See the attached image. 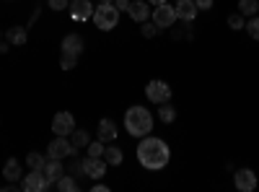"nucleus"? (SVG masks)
Returning <instances> with one entry per match:
<instances>
[{
  "instance_id": "f257e3e1",
  "label": "nucleus",
  "mask_w": 259,
  "mask_h": 192,
  "mask_svg": "<svg viewBox=\"0 0 259 192\" xmlns=\"http://www.w3.org/2000/svg\"><path fill=\"white\" fill-rule=\"evenodd\" d=\"M171 159V151H168V145L166 140L161 138H153V135H145L138 145V161L150 169V172H158V169H163Z\"/></svg>"
},
{
  "instance_id": "f03ea898",
  "label": "nucleus",
  "mask_w": 259,
  "mask_h": 192,
  "mask_svg": "<svg viewBox=\"0 0 259 192\" xmlns=\"http://www.w3.org/2000/svg\"><path fill=\"white\" fill-rule=\"evenodd\" d=\"M124 127L133 138H145L153 133V114L145 106H130L124 112Z\"/></svg>"
},
{
  "instance_id": "7ed1b4c3",
  "label": "nucleus",
  "mask_w": 259,
  "mask_h": 192,
  "mask_svg": "<svg viewBox=\"0 0 259 192\" xmlns=\"http://www.w3.org/2000/svg\"><path fill=\"white\" fill-rule=\"evenodd\" d=\"M94 24L101 31H112L119 24V11L114 3H101L99 8H94Z\"/></svg>"
},
{
  "instance_id": "20e7f679",
  "label": "nucleus",
  "mask_w": 259,
  "mask_h": 192,
  "mask_svg": "<svg viewBox=\"0 0 259 192\" xmlns=\"http://www.w3.org/2000/svg\"><path fill=\"white\" fill-rule=\"evenodd\" d=\"M52 184L47 182V177H45V172L41 169H31L29 174H24L21 177V189L24 192H45V189H50Z\"/></svg>"
},
{
  "instance_id": "39448f33",
  "label": "nucleus",
  "mask_w": 259,
  "mask_h": 192,
  "mask_svg": "<svg viewBox=\"0 0 259 192\" xmlns=\"http://www.w3.org/2000/svg\"><path fill=\"white\" fill-rule=\"evenodd\" d=\"M171 94H174V91H171V86H168L166 81H158V78L156 81H148V86H145V96L153 101V104H166L171 99Z\"/></svg>"
},
{
  "instance_id": "423d86ee",
  "label": "nucleus",
  "mask_w": 259,
  "mask_h": 192,
  "mask_svg": "<svg viewBox=\"0 0 259 192\" xmlns=\"http://www.w3.org/2000/svg\"><path fill=\"white\" fill-rule=\"evenodd\" d=\"M150 16H153V24L158 29H174V24H177V11L168 6V0L161 3V6H156Z\"/></svg>"
},
{
  "instance_id": "0eeeda50",
  "label": "nucleus",
  "mask_w": 259,
  "mask_h": 192,
  "mask_svg": "<svg viewBox=\"0 0 259 192\" xmlns=\"http://www.w3.org/2000/svg\"><path fill=\"white\" fill-rule=\"evenodd\" d=\"M75 151L78 148L65 138V135H55V140L47 145V153H50V159H68V156H75Z\"/></svg>"
},
{
  "instance_id": "6e6552de",
  "label": "nucleus",
  "mask_w": 259,
  "mask_h": 192,
  "mask_svg": "<svg viewBox=\"0 0 259 192\" xmlns=\"http://www.w3.org/2000/svg\"><path fill=\"white\" fill-rule=\"evenodd\" d=\"M73 130H75V117H73L70 112H57L55 120H52V133L68 138Z\"/></svg>"
},
{
  "instance_id": "1a4fd4ad",
  "label": "nucleus",
  "mask_w": 259,
  "mask_h": 192,
  "mask_svg": "<svg viewBox=\"0 0 259 192\" xmlns=\"http://www.w3.org/2000/svg\"><path fill=\"white\" fill-rule=\"evenodd\" d=\"M83 174L89 177V179H101L104 174H106V161H104V156H85V161H83Z\"/></svg>"
},
{
  "instance_id": "9d476101",
  "label": "nucleus",
  "mask_w": 259,
  "mask_h": 192,
  "mask_svg": "<svg viewBox=\"0 0 259 192\" xmlns=\"http://www.w3.org/2000/svg\"><path fill=\"white\" fill-rule=\"evenodd\" d=\"M233 187L239 192H254L256 189V174L251 169H239V172L233 174Z\"/></svg>"
},
{
  "instance_id": "9b49d317",
  "label": "nucleus",
  "mask_w": 259,
  "mask_h": 192,
  "mask_svg": "<svg viewBox=\"0 0 259 192\" xmlns=\"http://www.w3.org/2000/svg\"><path fill=\"white\" fill-rule=\"evenodd\" d=\"M73 21H89L94 18V6H91V0H70V6H68Z\"/></svg>"
},
{
  "instance_id": "f8f14e48",
  "label": "nucleus",
  "mask_w": 259,
  "mask_h": 192,
  "mask_svg": "<svg viewBox=\"0 0 259 192\" xmlns=\"http://www.w3.org/2000/svg\"><path fill=\"white\" fill-rule=\"evenodd\" d=\"M174 11H177V21L182 18V21H187V24H192V21L197 18V13H200V8L194 6V0H177Z\"/></svg>"
},
{
  "instance_id": "ddd939ff",
  "label": "nucleus",
  "mask_w": 259,
  "mask_h": 192,
  "mask_svg": "<svg viewBox=\"0 0 259 192\" xmlns=\"http://www.w3.org/2000/svg\"><path fill=\"white\" fill-rule=\"evenodd\" d=\"M127 13H130V18H133V21L143 24V21L150 18V3H148V0H133L130 8H127Z\"/></svg>"
},
{
  "instance_id": "4468645a",
  "label": "nucleus",
  "mask_w": 259,
  "mask_h": 192,
  "mask_svg": "<svg viewBox=\"0 0 259 192\" xmlns=\"http://www.w3.org/2000/svg\"><path fill=\"white\" fill-rule=\"evenodd\" d=\"M83 50H85V45H83V36H80V34H65V36H62V52L80 55Z\"/></svg>"
},
{
  "instance_id": "2eb2a0df",
  "label": "nucleus",
  "mask_w": 259,
  "mask_h": 192,
  "mask_svg": "<svg viewBox=\"0 0 259 192\" xmlns=\"http://www.w3.org/2000/svg\"><path fill=\"white\" fill-rule=\"evenodd\" d=\"M41 172H45V177H47V182H50V184H57V179L65 174L62 159H50V161L45 164V169H41Z\"/></svg>"
},
{
  "instance_id": "dca6fc26",
  "label": "nucleus",
  "mask_w": 259,
  "mask_h": 192,
  "mask_svg": "<svg viewBox=\"0 0 259 192\" xmlns=\"http://www.w3.org/2000/svg\"><path fill=\"white\" fill-rule=\"evenodd\" d=\"M6 42L8 45H16V47H24L29 42V29L26 26H11L6 31Z\"/></svg>"
},
{
  "instance_id": "f3484780",
  "label": "nucleus",
  "mask_w": 259,
  "mask_h": 192,
  "mask_svg": "<svg viewBox=\"0 0 259 192\" xmlns=\"http://www.w3.org/2000/svg\"><path fill=\"white\" fill-rule=\"evenodd\" d=\"M96 135H99V140H104V143H112V140H117V125L112 122V120H101L99 122V127H96Z\"/></svg>"
},
{
  "instance_id": "a211bd4d",
  "label": "nucleus",
  "mask_w": 259,
  "mask_h": 192,
  "mask_svg": "<svg viewBox=\"0 0 259 192\" xmlns=\"http://www.w3.org/2000/svg\"><path fill=\"white\" fill-rule=\"evenodd\" d=\"M3 177H6V182H18L21 177H24V169H21L18 159H8L3 164Z\"/></svg>"
},
{
  "instance_id": "6ab92c4d",
  "label": "nucleus",
  "mask_w": 259,
  "mask_h": 192,
  "mask_svg": "<svg viewBox=\"0 0 259 192\" xmlns=\"http://www.w3.org/2000/svg\"><path fill=\"white\" fill-rule=\"evenodd\" d=\"M104 161L109 164V166H119L124 161V156H122V151H119L117 145H106L104 148Z\"/></svg>"
},
{
  "instance_id": "aec40b11",
  "label": "nucleus",
  "mask_w": 259,
  "mask_h": 192,
  "mask_svg": "<svg viewBox=\"0 0 259 192\" xmlns=\"http://www.w3.org/2000/svg\"><path fill=\"white\" fill-rule=\"evenodd\" d=\"M70 143H73L75 148H89V143H91L89 130H73V133H70Z\"/></svg>"
},
{
  "instance_id": "412c9836",
  "label": "nucleus",
  "mask_w": 259,
  "mask_h": 192,
  "mask_svg": "<svg viewBox=\"0 0 259 192\" xmlns=\"http://www.w3.org/2000/svg\"><path fill=\"white\" fill-rule=\"evenodd\" d=\"M259 0H239V13L241 16H256Z\"/></svg>"
},
{
  "instance_id": "4be33fe9",
  "label": "nucleus",
  "mask_w": 259,
  "mask_h": 192,
  "mask_svg": "<svg viewBox=\"0 0 259 192\" xmlns=\"http://www.w3.org/2000/svg\"><path fill=\"white\" fill-rule=\"evenodd\" d=\"M57 189H60V192H75V189H78V182H75L70 174H62V177L57 179Z\"/></svg>"
},
{
  "instance_id": "5701e85b",
  "label": "nucleus",
  "mask_w": 259,
  "mask_h": 192,
  "mask_svg": "<svg viewBox=\"0 0 259 192\" xmlns=\"http://www.w3.org/2000/svg\"><path fill=\"white\" fill-rule=\"evenodd\" d=\"M158 120L161 122H166V125H171L177 120V109L174 106H168V104H161V109H158Z\"/></svg>"
},
{
  "instance_id": "b1692460",
  "label": "nucleus",
  "mask_w": 259,
  "mask_h": 192,
  "mask_svg": "<svg viewBox=\"0 0 259 192\" xmlns=\"http://www.w3.org/2000/svg\"><path fill=\"white\" fill-rule=\"evenodd\" d=\"M26 164H29V169H45L47 159L41 156V153H36V151H31V153L26 156Z\"/></svg>"
},
{
  "instance_id": "393cba45",
  "label": "nucleus",
  "mask_w": 259,
  "mask_h": 192,
  "mask_svg": "<svg viewBox=\"0 0 259 192\" xmlns=\"http://www.w3.org/2000/svg\"><path fill=\"white\" fill-rule=\"evenodd\" d=\"M244 26H246V21H244V16H241V13H231V16H228V29L241 31Z\"/></svg>"
},
{
  "instance_id": "a878e982",
  "label": "nucleus",
  "mask_w": 259,
  "mask_h": 192,
  "mask_svg": "<svg viewBox=\"0 0 259 192\" xmlns=\"http://www.w3.org/2000/svg\"><path fill=\"white\" fill-rule=\"evenodd\" d=\"M75 65H78V55L62 52V57H60V68H62V70H73Z\"/></svg>"
},
{
  "instance_id": "bb28decb",
  "label": "nucleus",
  "mask_w": 259,
  "mask_h": 192,
  "mask_svg": "<svg viewBox=\"0 0 259 192\" xmlns=\"http://www.w3.org/2000/svg\"><path fill=\"white\" fill-rule=\"evenodd\" d=\"M158 31H161V29H158V26L153 24V21H150V24H148V21H143V26H140V34H143L145 39H153V36H156Z\"/></svg>"
},
{
  "instance_id": "cd10ccee",
  "label": "nucleus",
  "mask_w": 259,
  "mask_h": 192,
  "mask_svg": "<svg viewBox=\"0 0 259 192\" xmlns=\"http://www.w3.org/2000/svg\"><path fill=\"white\" fill-rule=\"evenodd\" d=\"M244 29L249 31V36H251L254 42H259V16H251V21H249Z\"/></svg>"
},
{
  "instance_id": "c85d7f7f",
  "label": "nucleus",
  "mask_w": 259,
  "mask_h": 192,
  "mask_svg": "<svg viewBox=\"0 0 259 192\" xmlns=\"http://www.w3.org/2000/svg\"><path fill=\"white\" fill-rule=\"evenodd\" d=\"M104 148H106V143L104 140H91L89 143V156H104Z\"/></svg>"
},
{
  "instance_id": "c756f323",
  "label": "nucleus",
  "mask_w": 259,
  "mask_h": 192,
  "mask_svg": "<svg viewBox=\"0 0 259 192\" xmlns=\"http://www.w3.org/2000/svg\"><path fill=\"white\" fill-rule=\"evenodd\" d=\"M68 6H70V0H50V8L52 11H65Z\"/></svg>"
},
{
  "instance_id": "7c9ffc66",
  "label": "nucleus",
  "mask_w": 259,
  "mask_h": 192,
  "mask_svg": "<svg viewBox=\"0 0 259 192\" xmlns=\"http://www.w3.org/2000/svg\"><path fill=\"white\" fill-rule=\"evenodd\" d=\"M194 6H197L200 11H210L212 8V0H194Z\"/></svg>"
},
{
  "instance_id": "2f4dec72",
  "label": "nucleus",
  "mask_w": 259,
  "mask_h": 192,
  "mask_svg": "<svg viewBox=\"0 0 259 192\" xmlns=\"http://www.w3.org/2000/svg\"><path fill=\"white\" fill-rule=\"evenodd\" d=\"M114 6H117V11L122 13V11H127V8H130V0H114Z\"/></svg>"
},
{
  "instance_id": "473e14b6",
  "label": "nucleus",
  "mask_w": 259,
  "mask_h": 192,
  "mask_svg": "<svg viewBox=\"0 0 259 192\" xmlns=\"http://www.w3.org/2000/svg\"><path fill=\"white\" fill-rule=\"evenodd\" d=\"M106 189H109L106 184H94V192H106Z\"/></svg>"
},
{
  "instance_id": "72a5a7b5",
  "label": "nucleus",
  "mask_w": 259,
  "mask_h": 192,
  "mask_svg": "<svg viewBox=\"0 0 259 192\" xmlns=\"http://www.w3.org/2000/svg\"><path fill=\"white\" fill-rule=\"evenodd\" d=\"M8 52V42H0V55H6Z\"/></svg>"
},
{
  "instance_id": "f704fd0d",
  "label": "nucleus",
  "mask_w": 259,
  "mask_h": 192,
  "mask_svg": "<svg viewBox=\"0 0 259 192\" xmlns=\"http://www.w3.org/2000/svg\"><path fill=\"white\" fill-rule=\"evenodd\" d=\"M150 6H161V3H166V0H148Z\"/></svg>"
},
{
  "instance_id": "c9c22d12",
  "label": "nucleus",
  "mask_w": 259,
  "mask_h": 192,
  "mask_svg": "<svg viewBox=\"0 0 259 192\" xmlns=\"http://www.w3.org/2000/svg\"><path fill=\"white\" fill-rule=\"evenodd\" d=\"M101 3H114V0H101Z\"/></svg>"
},
{
  "instance_id": "e433bc0d",
  "label": "nucleus",
  "mask_w": 259,
  "mask_h": 192,
  "mask_svg": "<svg viewBox=\"0 0 259 192\" xmlns=\"http://www.w3.org/2000/svg\"><path fill=\"white\" fill-rule=\"evenodd\" d=\"M0 39H3V31H0Z\"/></svg>"
}]
</instances>
